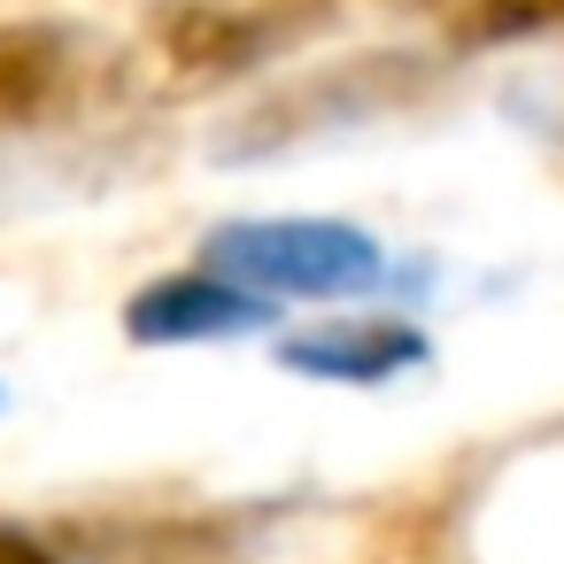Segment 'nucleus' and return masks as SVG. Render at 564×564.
I'll list each match as a JSON object with an SVG mask.
<instances>
[{
  "instance_id": "20e7f679",
  "label": "nucleus",
  "mask_w": 564,
  "mask_h": 564,
  "mask_svg": "<svg viewBox=\"0 0 564 564\" xmlns=\"http://www.w3.org/2000/svg\"><path fill=\"white\" fill-rule=\"evenodd\" d=\"M279 364L302 379H333V387H379L425 364V333L417 325H317V333H294Z\"/></svg>"
},
{
  "instance_id": "7ed1b4c3",
  "label": "nucleus",
  "mask_w": 564,
  "mask_h": 564,
  "mask_svg": "<svg viewBox=\"0 0 564 564\" xmlns=\"http://www.w3.org/2000/svg\"><path fill=\"white\" fill-rule=\"evenodd\" d=\"M271 325V302L232 286V279H155L124 302V333L140 348H178V340H225V333H263Z\"/></svg>"
},
{
  "instance_id": "423d86ee",
  "label": "nucleus",
  "mask_w": 564,
  "mask_h": 564,
  "mask_svg": "<svg viewBox=\"0 0 564 564\" xmlns=\"http://www.w3.org/2000/svg\"><path fill=\"white\" fill-rule=\"evenodd\" d=\"M425 9L456 47H502L564 24V0H425Z\"/></svg>"
},
{
  "instance_id": "f03ea898",
  "label": "nucleus",
  "mask_w": 564,
  "mask_h": 564,
  "mask_svg": "<svg viewBox=\"0 0 564 564\" xmlns=\"http://www.w3.org/2000/svg\"><path fill=\"white\" fill-rule=\"evenodd\" d=\"M286 24H294L286 9H248V0H178V9L155 17V47L186 78H225L263 63Z\"/></svg>"
},
{
  "instance_id": "f257e3e1",
  "label": "nucleus",
  "mask_w": 564,
  "mask_h": 564,
  "mask_svg": "<svg viewBox=\"0 0 564 564\" xmlns=\"http://www.w3.org/2000/svg\"><path fill=\"white\" fill-rule=\"evenodd\" d=\"M209 263H217V279H232L248 294H302V302L371 294L387 279L379 240L364 225H340V217H240V225H217Z\"/></svg>"
},
{
  "instance_id": "39448f33",
  "label": "nucleus",
  "mask_w": 564,
  "mask_h": 564,
  "mask_svg": "<svg viewBox=\"0 0 564 564\" xmlns=\"http://www.w3.org/2000/svg\"><path fill=\"white\" fill-rule=\"evenodd\" d=\"M70 70H78L70 24H0V132L47 117L63 101Z\"/></svg>"
},
{
  "instance_id": "0eeeda50",
  "label": "nucleus",
  "mask_w": 564,
  "mask_h": 564,
  "mask_svg": "<svg viewBox=\"0 0 564 564\" xmlns=\"http://www.w3.org/2000/svg\"><path fill=\"white\" fill-rule=\"evenodd\" d=\"M0 564H63V549L32 525H0Z\"/></svg>"
}]
</instances>
